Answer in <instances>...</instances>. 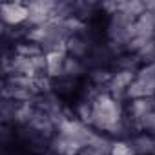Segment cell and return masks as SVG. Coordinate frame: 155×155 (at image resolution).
<instances>
[{
	"mask_svg": "<svg viewBox=\"0 0 155 155\" xmlns=\"http://www.w3.org/2000/svg\"><path fill=\"white\" fill-rule=\"evenodd\" d=\"M2 22L8 28H20L29 24V4H4L0 8Z\"/></svg>",
	"mask_w": 155,
	"mask_h": 155,
	"instance_id": "1",
	"label": "cell"
}]
</instances>
